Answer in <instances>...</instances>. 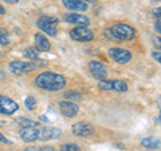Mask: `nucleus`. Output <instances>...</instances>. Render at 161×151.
<instances>
[{
	"mask_svg": "<svg viewBox=\"0 0 161 151\" xmlns=\"http://www.w3.org/2000/svg\"><path fill=\"white\" fill-rule=\"evenodd\" d=\"M35 84L36 87L46 90V91H59L66 86V79L60 74L47 71L38 75L35 79Z\"/></svg>",
	"mask_w": 161,
	"mask_h": 151,
	"instance_id": "1",
	"label": "nucleus"
},
{
	"mask_svg": "<svg viewBox=\"0 0 161 151\" xmlns=\"http://www.w3.org/2000/svg\"><path fill=\"white\" fill-rule=\"evenodd\" d=\"M38 27L46 32L48 36H57V28H58V19L54 16H40L38 19Z\"/></svg>",
	"mask_w": 161,
	"mask_h": 151,
	"instance_id": "2",
	"label": "nucleus"
},
{
	"mask_svg": "<svg viewBox=\"0 0 161 151\" xmlns=\"http://www.w3.org/2000/svg\"><path fill=\"white\" fill-rule=\"evenodd\" d=\"M112 29L113 35L115 36V39L118 40H132L136 36V29L133 27L128 26V24H114V26L110 28Z\"/></svg>",
	"mask_w": 161,
	"mask_h": 151,
	"instance_id": "3",
	"label": "nucleus"
},
{
	"mask_svg": "<svg viewBox=\"0 0 161 151\" xmlns=\"http://www.w3.org/2000/svg\"><path fill=\"white\" fill-rule=\"evenodd\" d=\"M43 64H39L36 62H12L9 64V70H11V72L15 74V75H23L26 72H30V71H34V70H36L39 67H42Z\"/></svg>",
	"mask_w": 161,
	"mask_h": 151,
	"instance_id": "4",
	"label": "nucleus"
},
{
	"mask_svg": "<svg viewBox=\"0 0 161 151\" xmlns=\"http://www.w3.org/2000/svg\"><path fill=\"white\" fill-rule=\"evenodd\" d=\"M70 38L75 42H92L94 39V32L83 26H77L70 31Z\"/></svg>",
	"mask_w": 161,
	"mask_h": 151,
	"instance_id": "5",
	"label": "nucleus"
},
{
	"mask_svg": "<svg viewBox=\"0 0 161 151\" xmlns=\"http://www.w3.org/2000/svg\"><path fill=\"white\" fill-rule=\"evenodd\" d=\"M109 56L112 58L115 63L118 64H126L132 60V52L124 48H110Z\"/></svg>",
	"mask_w": 161,
	"mask_h": 151,
	"instance_id": "6",
	"label": "nucleus"
},
{
	"mask_svg": "<svg viewBox=\"0 0 161 151\" xmlns=\"http://www.w3.org/2000/svg\"><path fill=\"white\" fill-rule=\"evenodd\" d=\"M19 108V104L12 100L11 98L0 95V114L4 115H12L14 112H16Z\"/></svg>",
	"mask_w": 161,
	"mask_h": 151,
	"instance_id": "7",
	"label": "nucleus"
},
{
	"mask_svg": "<svg viewBox=\"0 0 161 151\" xmlns=\"http://www.w3.org/2000/svg\"><path fill=\"white\" fill-rule=\"evenodd\" d=\"M89 70H90V72H92L93 76L98 80H103V79L108 78V68L101 62L92 60V62L89 63Z\"/></svg>",
	"mask_w": 161,
	"mask_h": 151,
	"instance_id": "8",
	"label": "nucleus"
},
{
	"mask_svg": "<svg viewBox=\"0 0 161 151\" xmlns=\"http://www.w3.org/2000/svg\"><path fill=\"white\" fill-rule=\"evenodd\" d=\"M71 131L77 137H89V135L94 134V126L87 122H77L73 124Z\"/></svg>",
	"mask_w": 161,
	"mask_h": 151,
	"instance_id": "9",
	"label": "nucleus"
},
{
	"mask_svg": "<svg viewBox=\"0 0 161 151\" xmlns=\"http://www.w3.org/2000/svg\"><path fill=\"white\" fill-rule=\"evenodd\" d=\"M60 131L57 127H42L38 128V139L39 140H54L60 137Z\"/></svg>",
	"mask_w": 161,
	"mask_h": 151,
	"instance_id": "10",
	"label": "nucleus"
},
{
	"mask_svg": "<svg viewBox=\"0 0 161 151\" xmlns=\"http://www.w3.org/2000/svg\"><path fill=\"white\" fill-rule=\"evenodd\" d=\"M59 111L63 117L66 118H73L78 114L79 107L75 103L70 102V100H64V102H59Z\"/></svg>",
	"mask_w": 161,
	"mask_h": 151,
	"instance_id": "11",
	"label": "nucleus"
},
{
	"mask_svg": "<svg viewBox=\"0 0 161 151\" xmlns=\"http://www.w3.org/2000/svg\"><path fill=\"white\" fill-rule=\"evenodd\" d=\"M64 22H67L70 24H75V26H83V27H87L90 20L87 16L85 15H80V13H66L63 16Z\"/></svg>",
	"mask_w": 161,
	"mask_h": 151,
	"instance_id": "12",
	"label": "nucleus"
},
{
	"mask_svg": "<svg viewBox=\"0 0 161 151\" xmlns=\"http://www.w3.org/2000/svg\"><path fill=\"white\" fill-rule=\"evenodd\" d=\"M19 135H20V138H22L24 142H35V140L38 139V128L36 127H31V126L22 127Z\"/></svg>",
	"mask_w": 161,
	"mask_h": 151,
	"instance_id": "13",
	"label": "nucleus"
},
{
	"mask_svg": "<svg viewBox=\"0 0 161 151\" xmlns=\"http://www.w3.org/2000/svg\"><path fill=\"white\" fill-rule=\"evenodd\" d=\"M62 3L69 11H87V4L82 0H62Z\"/></svg>",
	"mask_w": 161,
	"mask_h": 151,
	"instance_id": "14",
	"label": "nucleus"
},
{
	"mask_svg": "<svg viewBox=\"0 0 161 151\" xmlns=\"http://www.w3.org/2000/svg\"><path fill=\"white\" fill-rule=\"evenodd\" d=\"M35 44H36L38 51H48L51 48V44H50L48 39L40 32L35 34Z\"/></svg>",
	"mask_w": 161,
	"mask_h": 151,
	"instance_id": "15",
	"label": "nucleus"
},
{
	"mask_svg": "<svg viewBox=\"0 0 161 151\" xmlns=\"http://www.w3.org/2000/svg\"><path fill=\"white\" fill-rule=\"evenodd\" d=\"M141 146L145 148H150V150H154V148H158L160 147V139L158 138H144L141 140Z\"/></svg>",
	"mask_w": 161,
	"mask_h": 151,
	"instance_id": "16",
	"label": "nucleus"
},
{
	"mask_svg": "<svg viewBox=\"0 0 161 151\" xmlns=\"http://www.w3.org/2000/svg\"><path fill=\"white\" fill-rule=\"evenodd\" d=\"M113 91L117 92L128 91V83L125 80H113Z\"/></svg>",
	"mask_w": 161,
	"mask_h": 151,
	"instance_id": "17",
	"label": "nucleus"
},
{
	"mask_svg": "<svg viewBox=\"0 0 161 151\" xmlns=\"http://www.w3.org/2000/svg\"><path fill=\"white\" fill-rule=\"evenodd\" d=\"M0 44L2 46H9L11 44L9 34L6 31V28H0Z\"/></svg>",
	"mask_w": 161,
	"mask_h": 151,
	"instance_id": "18",
	"label": "nucleus"
},
{
	"mask_svg": "<svg viewBox=\"0 0 161 151\" xmlns=\"http://www.w3.org/2000/svg\"><path fill=\"white\" fill-rule=\"evenodd\" d=\"M98 88L103 90V91H113V80H99L98 82Z\"/></svg>",
	"mask_w": 161,
	"mask_h": 151,
	"instance_id": "19",
	"label": "nucleus"
},
{
	"mask_svg": "<svg viewBox=\"0 0 161 151\" xmlns=\"http://www.w3.org/2000/svg\"><path fill=\"white\" fill-rule=\"evenodd\" d=\"M24 58H27L30 60H36L39 58V54H38V49L36 48H27L24 49Z\"/></svg>",
	"mask_w": 161,
	"mask_h": 151,
	"instance_id": "20",
	"label": "nucleus"
},
{
	"mask_svg": "<svg viewBox=\"0 0 161 151\" xmlns=\"http://www.w3.org/2000/svg\"><path fill=\"white\" fill-rule=\"evenodd\" d=\"M63 96L66 100H70V102H73V100H79L80 99V94L78 91H66L63 94Z\"/></svg>",
	"mask_w": 161,
	"mask_h": 151,
	"instance_id": "21",
	"label": "nucleus"
},
{
	"mask_svg": "<svg viewBox=\"0 0 161 151\" xmlns=\"http://www.w3.org/2000/svg\"><path fill=\"white\" fill-rule=\"evenodd\" d=\"M18 124H20L22 127H27V126H31V127H38V122H34V120H30V119H19L18 120Z\"/></svg>",
	"mask_w": 161,
	"mask_h": 151,
	"instance_id": "22",
	"label": "nucleus"
},
{
	"mask_svg": "<svg viewBox=\"0 0 161 151\" xmlns=\"http://www.w3.org/2000/svg\"><path fill=\"white\" fill-rule=\"evenodd\" d=\"M24 104H26V107L30 110V111H32L34 107H35V104H36V99H35L34 96H27V99H26V102H24Z\"/></svg>",
	"mask_w": 161,
	"mask_h": 151,
	"instance_id": "23",
	"label": "nucleus"
},
{
	"mask_svg": "<svg viewBox=\"0 0 161 151\" xmlns=\"http://www.w3.org/2000/svg\"><path fill=\"white\" fill-rule=\"evenodd\" d=\"M60 151H80V148L78 147L77 144H63L62 147H60Z\"/></svg>",
	"mask_w": 161,
	"mask_h": 151,
	"instance_id": "24",
	"label": "nucleus"
},
{
	"mask_svg": "<svg viewBox=\"0 0 161 151\" xmlns=\"http://www.w3.org/2000/svg\"><path fill=\"white\" fill-rule=\"evenodd\" d=\"M105 36H106L109 40H114V42H118V40L115 39V36L113 35V32H112V29H110V28H108L106 31H105Z\"/></svg>",
	"mask_w": 161,
	"mask_h": 151,
	"instance_id": "25",
	"label": "nucleus"
},
{
	"mask_svg": "<svg viewBox=\"0 0 161 151\" xmlns=\"http://www.w3.org/2000/svg\"><path fill=\"white\" fill-rule=\"evenodd\" d=\"M154 28H156V31H157V32H161V20H160V19H157V20H156Z\"/></svg>",
	"mask_w": 161,
	"mask_h": 151,
	"instance_id": "26",
	"label": "nucleus"
},
{
	"mask_svg": "<svg viewBox=\"0 0 161 151\" xmlns=\"http://www.w3.org/2000/svg\"><path fill=\"white\" fill-rule=\"evenodd\" d=\"M153 59H154L158 64L161 63V56H160V52H158V51H157V52H153Z\"/></svg>",
	"mask_w": 161,
	"mask_h": 151,
	"instance_id": "27",
	"label": "nucleus"
},
{
	"mask_svg": "<svg viewBox=\"0 0 161 151\" xmlns=\"http://www.w3.org/2000/svg\"><path fill=\"white\" fill-rule=\"evenodd\" d=\"M39 151H54V147H51V146H44V147H39Z\"/></svg>",
	"mask_w": 161,
	"mask_h": 151,
	"instance_id": "28",
	"label": "nucleus"
},
{
	"mask_svg": "<svg viewBox=\"0 0 161 151\" xmlns=\"http://www.w3.org/2000/svg\"><path fill=\"white\" fill-rule=\"evenodd\" d=\"M0 143H11V142H9V140L4 137L3 134H0Z\"/></svg>",
	"mask_w": 161,
	"mask_h": 151,
	"instance_id": "29",
	"label": "nucleus"
},
{
	"mask_svg": "<svg viewBox=\"0 0 161 151\" xmlns=\"http://www.w3.org/2000/svg\"><path fill=\"white\" fill-rule=\"evenodd\" d=\"M153 44H154V46L157 47V48H160V47H161V44H160V38H154V39H153Z\"/></svg>",
	"mask_w": 161,
	"mask_h": 151,
	"instance_id": "30",
	"label": "nucleus"
},
{
	"mask_svg": "<svg viewBox=\"0 0 161 151\" xmlns=\"http://www.w3.org/2000/svg\"><path fill=\"white\" fill-rule=\"evenodd\" d=\"M26 151H39V147H34V146H31V147H27Z\"/></svg>",
	"mask_w": 161,
	"mask_h": 151,
	"instance_id": "31",
	"label": "nucleus"
},
{
	"mask_svg": "<svg viewBox=\"0 0 161 151\" xmlns=\"http://www.w3.org/2000/svg\"><path fill=\"white\" fill-rule=\"evenodd\" d=\"M160 11H161V9H160V8H156V9H153V13H154V15H156V16H157V18H158V16H160Z\"/></svg>",
	"mask_w": 161,
	"mask_h": 151,
	"instance_id": "32",
	"label": "nucleus"
},
{
	"mask_svg": "<svg viewBox=\"0 0 161 151\" xmlns=\"http://www.w3.org/2000/svg\"><path fill=\"white\" fill-rule=\"evenodd\" d=\"M4 2H6V3H9V4H16L19 0H4Z\"/></svg>",
	"mask_w": 161,
	"mask_h": 151,
	"instance_id": "33",
	"label": "nucleus"
},
{
	"mask_svg": "<svg viewBox=\"0 0 161 151\" xmlns=\"http://www.w3.org/2000/svg\"><path fill=\"white\" fill-rule=\"evenodd\" d=\"M0 13H2V15H3V13H6V9H4V7L2 6V4H0Z\"/></svg>",
	"mask_w": 161,
	"mask_h": 151,
	"instance_id": "34",
	"label": "nucleus"
},
{
	"mask_svg": "<svg viewBox=\"0 0 161 151\" xmlns=\"http://www.w3.org/2000/svg\"><path fill=\"white\" fill-rule=\"evenodd\" d=\"M156 2H160V0H156Z\"/></svg>",
	"mask_w": 161,
	"mask_h": 151,
	"instance_id": "35",
	"label": "nucleus"
}]
</instances>
